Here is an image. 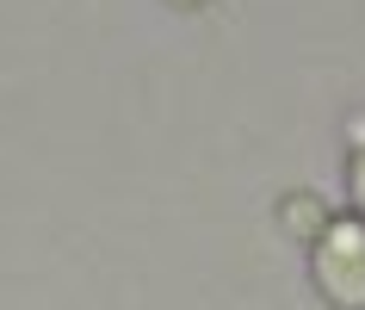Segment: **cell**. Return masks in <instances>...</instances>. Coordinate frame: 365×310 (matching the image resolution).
Here are the masks:
<instances>
[{
  "label": "cell",
  "mask_w": 365,
  "mask_h": 310,
  "mask_svg": "<svg viewBox=\"0 0 365 310\" xmlns=\"http://www.w3.org/2000/svg\"><path fill=\"white\" fill-rule=\"evenodd\" d=\"M316 279L334 304L365 310V224H334L316 249Z\"/></svg>",
  "instance_id": "1"
},
{
  "label": "cell",
  "mask_w": 365,
  "mask_h": 310,
  "mask_svg": "<svg viewBox=\"0 0 365 310\" xmlns=\"http://www.w3.org/2000/svg\"><path fill=\"white\" fill-rule=\"evenodd\" d=\"M353 199H359V211H365V155H359V168H353Z\"/></svg>",
  "instance_id": "2"
}]
</instances>
